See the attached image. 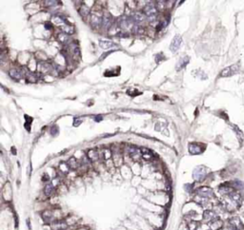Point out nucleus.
Returning <instances> with one entry per match:
<instances>
[{"label": "nucleus", "mask_w": 244, "mask_h": 230, "mask_svg": "<svg viewBox=\"0 0 244 230\" xmlns=\"http://www.w3.org/2000/svg\"><path fill=\"white\" fill-rule=\"evenodd\" d=\"M239 71V66L238 65H233L230 67L225 68L224 70L221 71L220 76L221 77H230L234 74H236Z\"/></svg>", "instance_id": "4"}, {"label": "nucleus", "mask_w": 244, "mask_h": 230, "mask_svg": "<svg viewBox=\"0 0 244 230\" xmlns=\"http://www.w3.org/2000/svg\"><path fill=\"white\" fill-rule=\"evenodd\" d=\"M79 13L82 17H87L90 13V9L86 5H82L79 9Z\"/></svg>", "instance_id": "26"}, {"label": "nucleus", "mask_w": 244, "mask_h": 230, "mask_svg": "<svg viewBox=\"0 0 244 230\" xmlns=\"http://www.w3.org/2000/svg\"><path fill=\"white\" fill-rule=\"evenodd\" d=\"M59 167H60V170L63 172V173H67V172H69L70 167H69V165H68V164H67V163H64V162L60 163Z\"/></svg>", "instance_id": "28"}, {"label": "nucleus", "mask_w": 244, "mask_h": 230, "mask_svg": "<svg viewBox=\"0 0 244 230\" xmlns=\"http://www.w3.org/2000/svg\"><path fill=\"white\" fill-rule=\"evenodd\" d=\"M229 224L233 227L234 230H242L244 229V224L238 217H232L229 220Z\"/></svg>", "instance_id": "6"}, {"label": "nucleus", "mask_w": 244, "mask_h": 230, "mask_svg": "<svg viewBox=\"0 0 244 230\" xmlns=\"http://www.w3.org/2000/svg\"><path fill=\"white\" fill-rule=\"evenodd\" d=\"M202 151H203V149L200 145H198V144L192 143L189 145V152L193 155L200 154V153H202Z\"/></svg>", "instance_id": "10"}, {"label": "nucleus", "mask_w": 244, "mask_h": 230, "mask_svg": "<svg viewBox=\"0 0 244 230\" xmlns=\"http://www.w3.org/2000/svg\"><path fill=\"white\" fill-rule=\"evenodd\" d=\"M181 43H182V37L179 35V34H176L173 40H172V43H171V46H170V50L172 52H176L177 51V50L179 49V47L181 46Z\"/></svg>", "instance_id": "7"}, {"label": "nucleus", "mask_w": 244, "mask_h": 230, "mask_svg": "<svg viewBox=\"0 0 244 230\" xmlns=\"http://www.w3.org/2000/svg\"><path fill=\"white\" fill-rule=\"evenodd\" d=\"M102 155L104 156V158H105V159H109V158L112 156V152H111V150H110V149H104V150H103Z\"/></svg>", "instance_id": "31"}, {"label": "nucleus", "mask_w": 244, "mask_h": 230, "mask_svg": "<svg viewBox=\"0 0 244 230\" xmlns=\"http://www.w3.org/2000/svg\"><path fill=\"white\" fill-rule=\"evenodd\" d=\"M231 186L235 188V190H242L244 188V184L241 182V181H238V180H235L234 182H232Z\"/></svg>", "instance_id": "27"}, {"label": "nucleus", "mask_w": 244, "mask_h": 230, "mask_svg": "<svg viewBox=\"0 0 244 230\" xmlns=\"http://www.w3.org/2000/svg\"><path fill=\"white\" fill-rule=\"evenodd\" d=\"M53 191H55V186L52 185V184L46 185V186L44 188V193L47 197H50L53 193Z\"/></svg>", "instance_id": "23"}, {"label": "nucleus", "mask_w": 244, "mask_h": 230, "mask_svg": "<svg viewBox=\"0 0 244 230\" xmlns=\"http://www.w3.org/2000/svg\"><path fill=\"white\" fill-rule=\"evenodd\" d=\"M42 180H43V181H47V182H48V181H49V177H48V175H44Z\"/></svg>", "instance_id": "36"}, {"label": "nucleus", "mask_w": 244, "mask_h": 230, "mask_svg": "<svg viewBox=\"0 0 244 230\" xmlns=\"http://www.w3.org/2000/svg\"><path fill=\"white\" fill-rule=\"evenodd\" d=\"M57 40L59 43L61 44H68L69 43V35L64 34V33H60L58 35H57Z\"/></svg>", "instance_id": "22"}, {"label": "nucleus", "mask_w": 244, "mask_h": 230, "mask_svg": "<svg viewBox=\"0 0 244 230\" xmlns=\"http://www.w3.org/2000/svg\"><path fill=\"white\" fill-rule=\"evenodd\" d=\"M60 29H61L62 32H63L64 34H68V35H72V34L74 33V28H73L72 25H69V24H67V23L62 24V25L60 26Z\"/></svg>", "instance_id": "16"}, {"label": "nucleus", "mask_w": 244, "mask_h": 230, "mask_svg": "<svg viewBox=\"0 0 244 230\" xmlns=\"http://www.w3.org/2000/svg\"><path fill=\"white\" fill-rule=\"evenodd\" d=\"M207 175V168L203 165H198L194 169L193 177L197 182H201L205 179Z\"/></svg>", "instance_id": "1"}, {"label": "nucleus", "mask_w": 244, "mask_h": 230, "mask_svg": "<svg viewBox=\"0 0 244 230\" xmlns=\"http://www.w3.org/2000/svg\"><path fill=\"white\" fill-rule=\"evenodd\" d=\"M209 226L211 230H220L223 227V222L220 218H216L209 222Z\"/></svg>", "instance_id": "11"}, {"label": "nucleus", "mask_w": 244, "mask_h": 230, "mask_svg": "<svg viewBox=\"0 0 244 230\" xmlns=\"http://www.w3.org/2000/svg\"><path fill=\"white\" fill-rule=\"evenodd\" d=\"M112 23H113V18H112L111 15L105 14V15L102 17V25H101V26H102L103 28H105V29L110 28L111 25H112Z\"/></svg>", "instance_id": "18"}, {"label": "nucleus", "mask_w": 244, "mask_h": 230, "mask_svg": "<svg viewBox=\"0 0 244 230\" xmlns=\"http://www.w3.org/2000/svg\"><path fill=\"white\" fill-rule=\"evenodd\" d=\"M220 230H234V229H233V227L229 226V227H226V228H222V229H220Z\"/></svg>", "instance_id": "37"}, {"label": "nucleus", "mask_w": 244, "mask_h": 230, "mask_svg": "<svg viewBox=\"0 0 244 230\" xmlns=\"http://www.w3.org/2000/svg\"><path fill=\"white\" fill-rule=\"evenodd\" d=\"M56 3H57V1H46L45 5L46 6H55V5H57Z\"/></svg>", "instance_id": "34"}, {"label": "nucleus", "mask_w": 244, "mask_h": 230, "mask_svg": "<svg viewBox=\"0 0 244 230\" xmlns=\"http://www.w3.org/2000/svg\"><path fill=\"white\" fill-rule=\"evenodd\" d=\"M232 128H234V129H235V130L236 131V134H237L238 136L240 135V136H241V138H243V134H242V131H241V130H239V128H237V127H236V125H232Z\"/></svg>", "instance_id": "32"}, {"label": "nucleus", "mask_w": 244, "mask_h": 230, "mask_svg": "<svg viewBox=\"0 0 244 230\" xmlns=\"http://www.w3.org/2000/svg\"><path fill=\"white\" fill-rule=\"evenodd\" d=\"M190 61V57L189 56H184V57H181V58L178 60L177 64L176 65V70L177 71H179L180 70H182L183 68L186 67V65L189 63Z\"/></svg>", "instance_id": "13"}, {"label": "nucleus", "mask_w": 244, "mask_h": 230, "mask_svg": "<svg viewBox=\"0 0 244 230\" xmlns=\"http://www.w3.org/2000/svg\"><path fill=\"white\" fill-rule=\"evenodd\" d=\"M197 193H198V195H199L201 197H204V198H207V199L214 197L213 189L208 187V186H201V187H199L197 190Z\"/></svg>", "instance_id": "5"}, {"label": "nucleus", "mask_w": 244, "mask_h": 230, "mask_svg": "<svg viewBox=\"0 0 244 230\" xmlns=\"http://www.w3.org/2000/svg\"><path fill=\"white\" fill-rule=\"evenodd\" d=\"M25 74H26V72H22V71L17 70V69H12L9 71L10 77L13 78L14 80H16V81L20 80L22 77H25Z\"/></svg>", "instance_id": "8"}, {"label": "nucleus", "mask_w": 244, "mask_h": 230, "mask_svg": "<svg viewBox=\"0 0 244 230\" xmlns=\"http://www.w3.org/2000/svg\"><path fill=\"white\" fill-rule=\"evenodd\" d=\"M216 218H219V217L215 214V212H214L213 210H205L204 213H203V220L208 222H212L213 220H214Z\"/></svg>", "instance_id": "14"}, {"label": "nucleus", "mask_w": 244, "mask_h": 230, "mask_svg": "<svg viewBox=\"0 0 244 230\" xmlns=\"http://www.w3.org/2000/svg\"><path fill=\"white\" fill-rule=\"evenodd\" d=\"M118 26L119 28L121 29V30L123 31H126V30H129L130 28H133L135 26L134 23L133 22L132 18L131 17H128V16H123V17H120L118 19Z\"/></svg>", "instance_id": "2"}, {"label": "nucleus", "mask_w": 244, "mask_h": 230, "mask_svg": "<svg viewBox=\"0 0 244 230\" xmlns=\"http://www.w3.org/2000/svg\"><path fill=\"white\" fill-rule=\"evenodd\" d=\"M59 132V128L57 125H53L51 128V134L53 135V136H57Z\"/></svg>", "instance_id": "29"}, {"label": "nucleus", "mask_w": 244, "mask_h": 230, "mask_svg": "<svg viewBox=\"0 0 244 230\" xmlns=\"http://www.w3.org/2000/svg\"><path fill=\"white\" fill-rule=\"evenodd\" d=\"M42 217H43V220L45 221V222H47V223H50V222L55 221V217H53L52 212L49 211V210L44 211L43 214H42Z\"/></svg>", "instance_id": "19"}, {"label": "nucleus", "mask_w": 244, "mask_h": 230, "mask_svg": "<svg viewBox=\"0 0 244 230\" xmlns=\"http://www.w3.org/2000/svg\"><path fill=\"white\" fill-rule=\"evenodd\" d=\"M82 121H83L82 119H77V118H76V119L74 120V123H73L74 127H78L81 123H82Z\"/></svg>", "instance_id": "33"}, {"label": "nucleus", "mask_w": 244, "mask_h": 230, "mask_svg": "<svg viewBox=\"0 0 244 230\" xmlns=\"http://www.w3.org/2000/svg\"><path fill=\"white\" fill-rule=\"evenodd\" d=\"M140 152H141V154L143 155V157L146 158L147 160L153 159V157H154V156H153V155H154L153 151L150 150V149H147V148H141V149H140Z\"/></svg>", "instance_id": "21"}, {"label": "nucleus", "mask_w": 244, "mask_h": 230, "mask_svg": "<svg viewBox=\"0 0 244 230\" xmlns=\"http://www.w3.org/2000/svg\"><path fill=\"white\" fill-rule=\"evenodd\" d=\"M188 226H189V229H190V230H196V229L198 228V222L192 221L191 222H189Z\"/></svg>", "instance_id": "30"}, {"label": "nucleus", "mask_w": 244, "mask_h": 230, "mask_svg": "<svg viewBox=\"0 0 244 230\" xmlns=\"http://www.w3.org/2000/svg\"><path fill=\"white\" fill-rule=\"evenodd\" d=\"M133 22L134 23V25H138V24H140L142 23L145 18H146V15L144 14V13H140V12H137L134 13L132 16H131Z\"/></svg>", "instance_id": "9"}, {"label": "nucleus", "mask_w": 244, "mask_h": 230, "mask_svg": "<svg viewBox=\"0 0 244 230\" xmlns=\"http://www.w3.org/2000/svg\"><path fill=\"white\" fill-rule=\"evenodd\" d=\"M91 24L94 28H97L99 27L100 25H102V18L93 14L92 17H91Z\"/></svg>", "instance_id": "20"}, {"label": "nucleus", "mask_w": 244, "mask_h": 230, "mask_svg": "<svg viewBox=\"0 0 244 230\" xmlns=\"http://www.w3.org/2000/svg\"><path fill=\"white\" fill-rule=\"evenodd\" d=\"M219 189H220V192L221 194L226 195V196H228V195H230L231 193H233L234 191H236L235 188H234L231 185H222V186H220Z\"/></svg>", "instance_id": "15"}, {"label": "nucleus", "mask_w": 244, "mask_h": 230, "mask_svg": "<svg viewBox=\"0 0 244 230\" xmlns=\"http://www.w3.org/2000/svg\"><path fill=\"white\" fill-rule=\"evenodd\" d=\"M52 27V24L50 23V22H46L45 23V29H47V30H51Z\"/></svg>", "instance_id": "35"}, {"label": "nucleus", "mask_w": 244, "mask_h": 230, "mask_svg": "<svg viewBox=\"0 0 244 230\" xmlns=\"http://www.w3.org/2000/svg\"><path fill=\"white\" fill-rule=\"evenodd\" d=\"M99 46L103 50H107L112 49V48L117 47V45L114 42H112L111 40H107V39H100L99 40Z\"/></svg>", "instance_id": "12"}, {"label": "nucleus", "mask_w": 244, "mask_h": 230, "mask_svg": "<svg viewBox=\"0 0 244 230\" xmlns=\"http://www.w3.org/2000/svg\"><path fill=\"white\" fill-rule=\"evenodd\" d=\"M67 164H68V165H69V167H70L71 169H76V168L78 167V165H79L77 160H76L74 157H71V158L68 160Z\"/></svg>", "instance_id": "25"}, {"label": "nucleus", "mask_w": 244, "mask_h": 230, "mask_svg": "<svg viewBox=\"0 0 244 230\" xmlns=\"http://www.w3.org/2000/svg\"><path fill=\"white\" fill-rule=\"evenodd\" d=\"M40 74H41V73H38V74H37V73H34V72L28 71V72H26V74H25V78L28 80L29 82L35 83V82L39 79Z\"/></svg>", "instance_id": "17"}, {"label": "nucleus", "mask_w": 244, "mask_h": 230, "mask_svg": "<svg viewBox=\"0 0 244 230\" xmlns=\"http://www.w3.org/2000/svg\"><path fill=\"white\" fill-rule=\"evenodd\" d=\"M143 12H144V14H145L148 18H150L149 20H151V18H155V15H156V13H157V8H156V6H155V4L149 3V4H147V5L144 7Z\"/></svg>", "instance_id": "3"}, {"label": "nucleus", "mask_w": 244, "mask_h": 230, "mask_svg": "<svg viewBox=\"0 0 244 230\" xmlns=\"http://www.w3.org/2000/svg\"><path fill=\"white\" fill-rule=\"evenodd\" d=\"M88 157H89V159H90L91 161L95 162V161L98 160L99 154H98V152H97L95 149H91V150L88 151Z\"/></svg>", "instance_id": "24"}]
</instances>
